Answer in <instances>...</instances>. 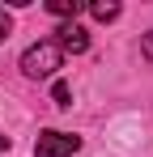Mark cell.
<instances>
[{
	"label": "cell",
	"mask_w": 153,
	"mask_h": 157,
	"mask_svg": "<svg viewBox=\"0 0 153 157\" xmlns=\"http://www.w3.org/2000/svg\"><path fill=\"white\" fill-rule=\"evenodd\" d=\"M9 34H13V17H9V13H4V9H0V43H4V38H9Z\"/></svg>",
	"instance_id": "52a82bcc"
},
{
	"label": "cell",
	"mask_w": 153,
	"mask_h": 157,
	"mask_svg": "<svg viewBox=\"0 0 153 157\" xmlns=\"http://www.w3.org/2000/svg\"><path fill=\"white\" fill-rule=\"evenodd\" d=\"M60 51H73V55H81L85 47H89V34H85V26H76V21H64V26L55 30V38H51Z\"/></svg>",
	"instance_id": "3957f363"
},
{
	"label": "cell",
	"mask_w": 153,
	"mask_h": 157,
	"mask_svg": "<svg viewBox=\"0 0 153 157\" xmlns=\"http://www.w3.org/2000/svg\"><path fill=\"white\" fill-rule=\"evenodd\" d=\"M4 149H9V136H0V153H4Z\"/></svg>",
	"instance_id": "9c48e42d"
},
{
	"label": "cell",
	"mask_w": 153,
	"mask_h": 157,
	"mask_svg": "<svg viewBox=\"0 0 153 157\" xmlns=\"http://www.w3.org/2000/svg\"><path fill=\"white\" fill-rule=\"evenodd\" d=\"M85 9H89L94 21H115V17H119V4H115V0H98V4H85Z\"/></svg>",
	"instance_id": "277c9868"
},
{
	"label": "cell",
	"mask_w": 153,
	"mask_h": 157,
	"mask_svg": "<svg viewBox=\"0 0 153 157\" xmlns=\"http://www.w3.org/2000/svg\"><path fill=\"white\" fill-rule=\"evenodd\" d=\"M81 9H85L81 0H47V13H55V17H73V21H76Z\"/></svg>",
	"instance_id": "5b68a950"
},
{
	"label": "cell",
	"mask_w": 153,
	"mask_h": 157,
	"mask_svg": "<svg viewBox=\"0 0 153 157\" xmlns=\"http://www.w3.org/2000/svg\"><path fill=\"white\" fill-rule=\"evenodd\" d=\"M51 98H55L60 110H68V106H73V89H68V81H55V85H51Z\"/></svg>",
	"instance_id": "8992f818"
},
{
	"label": "cell",
	"mask_w": 153,
	"mask_h": 157,
	"mask_svg": "<svg viewBox=\"0 0 153 157\" xmlns=\"http://www.w3.org/2000/svg\"><path fill=\"white\" fill-rule=\"evenodd\" d=\"M64 64V51L51 43V38H43V43H34V47H26L22 51V72L30 81H38V77H55V68Z\"/></svg>",
	"instance_id": "6da1fadb"
},
{
	"label": "cell",
	"mask_w": 153,
	"mask_h": 157,
	"mask_svg": "<svg viewBox=\"0 0 153 157\" xmlns=\"http://www.w3.org/2000/svg\"><path fill=\"white\" fill-rule=\"evenodd\" d=\"M140 51H145V59H149V64H153V30H149V34H145V38H140Z\"/></svg>",
	"instance_id": "ba28073f"
},
{
	"label": "cell",
	"mask_w": 153,
	"mask_h": 157,
	"mask_svg": "<svg viewBox=\"0 0 153 157\" xmlns=\"http://www.w3.org/2000/svg\"><path fill=\"white\" fill-rule=\"evenodd\" d=\"M81 149V136L73 132H38L34 140V157H73Z\"/></svg>",
	"instance_id": "7a4b0ae2"
}]
</instances>
